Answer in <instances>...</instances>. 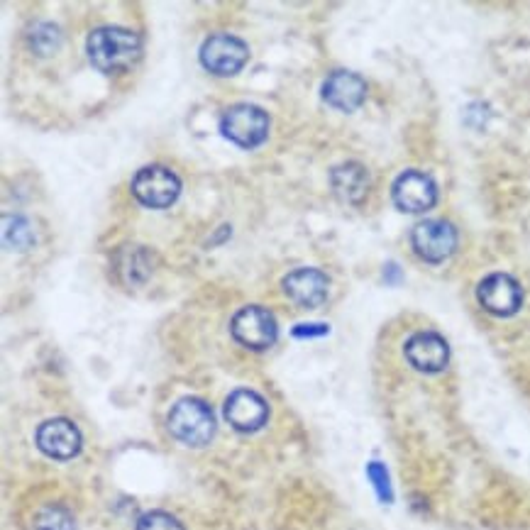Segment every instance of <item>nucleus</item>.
Here are the masks:
<instances>
[{"label":"nucleus","instance_id":"4be33fe9","mask_svg":"<svg viewBox=\"0 0 530 530\" xmlns=\"http://www.w3.org/2000/svg\"><path fill=\"white\" fill-rule=\"evenodd\" d=\"M328 333V325L323 323H311V325H298V328H294V335L296 338H313V335H325Z\"/></svg>","mask_w":530,"mask_h":530},{"label":"nucleus","instance_id":"412c9836","mask_svg":"<svg viewBox=\"0 0 530 530\" xmlns=\"http://www.w3.org/2000/svg\"><path fill=\"white\" fill-rule=\"evenodd\" d=\"M367 477H369V482L374 484V489H377L379 499H382L384 504H391L394 494H391L389 472H386V467L382 465V462H369V465H367Z\"/></svg>","mask_w":530,"mask_h":530},{"label":"nucleus","instance_id":"aec40b11","mask_svg":"<svg viewBox=\"0 0 530 530\" xmlns=\"http://www.w3.org/2000/svg\"><path fill=\"white\" fill-rule=\"evenodd\" d=\"M135 530H184V526L167 511H149L137 521Z\"/></svg>","mask_w":530,"mask_h":530},{"label":"nucleus","instance_id":"423d86ee","mask_svg":"<svg viewBox=\"0 0 530 530\" xmlns=\"http://www.w3.org/2000/svg\"><path fill=\"white\" fill-rule=\"evenodd\" d=\"M250 59V47L235 35H211L201 47V64L218 76H233Z\"/></svg>","mask_w":530,"mask_h":530},{"label":"nucleus","instance_id":"f3484780","mask_svg":"<svg viewBox=\"0 0 530 530\" xmlns=\"http://www.w3.org/2000/svg\"><path fill=\"white\" fill-rule=\"evenodd\" d=\"M3 240L10 250H27V247L35 245V230L20 215H5L3 220Z\"/></svg>","mask_w":530,"mask_h":530},{"label":"nucleus","instance_id":"ddd939ff","mask_svg":"<svg viewBox=\"0 0 530 530\" xmlns=\"http://www.w3.org/2000/svg\"><path fill=\"white\" fill-rule=\"evenodd\" d=\"M328 276L318 269H296L281 281L284 294L301 308H318L328 298Z\"/></svg>","mask_w":530,"mask_h":530},{"label":"nucleus","instance_id":"4468645a","mask_svg":"<svg viewBox=\"0 0 530 530\" xmlns=\"http://www.w3.org/2000/svg\"><path fill=\"white\" fill-rule=\"evenodd\" d=\"M364 96H367V84H364L362 76L352 74V71H333L323 81V101L328 106L345 110V113L360 108Z\"/></svg>","mask_w":530,"mask_h":530},{"label":"nucleus","instance_id":"9d476101","mask_svg":"<svg viewBox=\"0 0 530 530\" xmlns=\"http://www.w3.org/2000/svg\"><path fill=\"white\" fill-rule=\"evenodd\" d=\"M403 355H406V362L411 364L413 369L423 374H438L443 372L450 362V347L443 335L430 333V330H423V333L411 335L403 345Z\"/></svg>","mask_w":530,"mask_h":530},{"label":"nucleus","instance_id":"2eb2a0df","mask_svg":"<svg viewBox=\"0 0 530 530\" xmlns=\"http://www.w3.org/2000/svg\"><path fill=\"white\" fill-rule=\"evenodd\" d=\"M333 189L340 196V201L345 203H360L369 191V174L362 164L347 162L333 169L330 174Z\"/></svg>","mask_w":530,"mask_h":530},{"label":"nucleus","instance_id":"7ed1b4c3","mask_svg":"<svg viewBox=\"0 0 530 530\" xmlns=\"http://www.w3.org/2000/svg\"><path fill=\"white\" fill-rule=\"evenodd\" d=\"M220 130L235 142L237 147L252 149L259 147L269 135V118L259 106L252 103H237V106L225 110L223 120H220Z\"/></svg>","mask_w":530,"mask_h":530},{"label":"nucleus","instance_id":"f8f14e48","mask_svg":"<svg viewBox=\"0 0 530 530\" xmlns=\"http://www.w3.org/2000/svg\"><path fill=\"white\" fill-rule=\"evenodd\" d=\"M37 447L52 460H71L81 450V433L74 423L66 418H52L37 428Z\"/></svg>","mask_w":530,"mask_h":530},{"label":"nucleus","instance_id":"f03ea898","mask_svg":"<svg viewBox=\"0 0 530 530\" xmlns=\"http://www.w3.org/2000/svg\"><path fill=\"white\" fill-rule=\"evenodd\" d=\"M167 428L179 443L189 447H203L211 443L215 433V418L211 406L196 396L176 401L167 416Z\"/></svg>","mask_w":530,"mask_h":530},{"label":"nucleus","instance_id":"20e7f679","mask_svg":"<svg viewBox=\"0 0 530 530\" xmlns=\"http://www.w3.org/2000/svg\"><path fill=\"white\" fill-rule=\"evenodd\" d=\"M132 193L147 208H169L179 198L181 181L174 171L162 164L142 167L132 179Z\"/></svg>","mask_w":530,"mask_h":530},{"label":"nucleus","instance_id":"9b49d317","mask_svg":"<svg viewBox=\"0 0 530 530\" xmlns=\"http://www.w3.org/2000/svg\"><path fill=\"white\" fill-rule=\"evenodd\" d=\"M225 421L233 425L240 433H255L262 428L269 418V406L257 391L252 389H235L233 394L225 399L223 406Z\"/></svg>","mask_w":530,"mask_h":530},{"label":"nucleus","instance_id":"0eeeda50","mask_svg":"<svg viewBox=\"0 0 530 530\" xmlns=\"http://www.w3.org/2000/svg\"><path fill=\"white\" fill-rule=\"evenodd\" d=\"M413 252L430 264L445 262L457 247V230L447 220H423L411 233Z\"/></svg>","mask_w":530,"mask_h":530},{"label":"nucleus","instance_id":"a211bd4d","mask_svg":"<svg viewBox=\"0 0 530 530\" xmlns=\"http://www.w3.org/2000/svg\"><path fill=\"white\" fill-rule=\"evenodd\" d=\"M35 530H74V513L62 504H49L37 511Z\"/></svg>","mask_w":530,"mask_h":530},{"label":"nucleus","instance_id":"1a4fd4ad","mask_svg":"<svg viewBox=\"0 0 530 530\" xmlns=\"http://www.w3.org/2000/svg\"><path fill=\"white\" fill-rule=\"evenodd\" d=\"M477 298L482 303L484 311H489L491 316L509 318L513 313H518L523 303L521 284L509 274H489L487 279L479 284Z\"/></svg>","mask_w":530,"mask_h":530},{"label":"nucleus","instance_id":"6e6552de","mask_svg":"<svg viewBox=\"0 0 530 530\" xmlns=\"http://www.w3.org/2000/svg\"><path fill=\"white\" fill-rule=\"evenodd\" d=\"M391 198L396 208L406 213H425L438 201V186L423 171H403L391 186Z\"/></svg>","mask_w":530,"mask_h":530},{"label":"nucleus","instance_id":"f257e3e1","mask_svg":"<svg viewBox=\"0 0 530 530\" xmlns=\"http://www.w3.org/2000/svg\"><path fill=\"white\" fill-rule=\"evenodd\" d=\"M86 52L91 64L103 74H123L140 62L142 40L128 27H98L88 35Z\"/></svg>","mask_w":530,"mask_h":530},{"label":"nucleus","instance_id":"39448f33","mask_svg":"<svg viewBox=\"0 0 530 530\" xmlns=\"http://www.w3.org/2000/svg\"><path fill=\"white\" fill-rule=\"evenodd\" d=\"M230 333L247 350L262 352L274 345L279 328H276V318L272 316V311H267L262 306H245L233 316Z\"/></svg>","mask_w":530,"mask_h":530},{"label":"nucleus","instance_id":"6ab92c4d","mask_svg":"<svg viewBox=\"0 0 530 530\" xmlns=\"http://www.w3.org/2000/svg\"><path fill=\"white\" fill-rule=\"evenodd\" d=\"M30 44L35 47L37 54H49L59 47V30L49 22H40L35 30L30 32Z\"/></svg>","mask_w":530,"mask_h":530},{"label":"nucleus","instance_id":"dca6fc26","mask_svg":"<svg viewBox=\"0 0 530 530\" xmlns=\"http://www.w3.org/2000/svg\"><path fill=\"white\" fill-rule=\"evenodd\" d=\"M115 272L125 284H142L147 279L152 267H149V255L137 245H125L115 255Z\"/></svg>","mask_w":530,"mask_h":530}]
</instances>
